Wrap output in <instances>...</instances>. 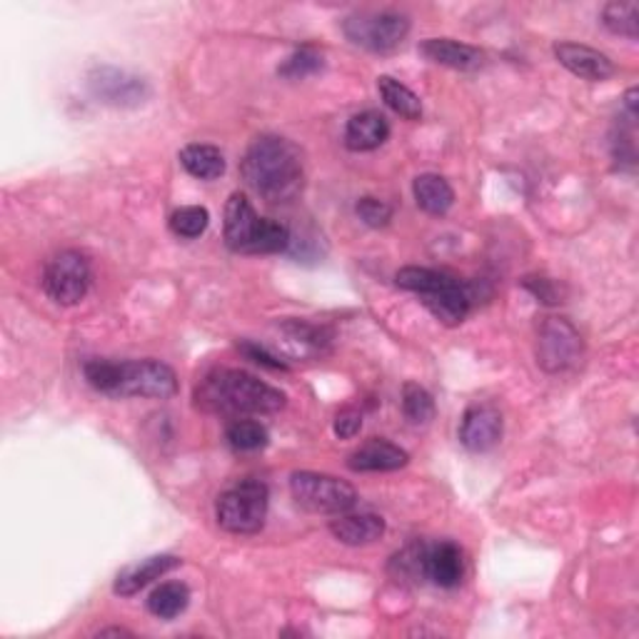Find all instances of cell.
<instances>
[{"mask_svg": "<svg viewBox=\"0 0 639 639\" xmlns=\"http://www.w3.org/2000/svg\"><path fill=\"white\" fill-rule=\"evenodd\" d=\"M110 635H116V637H133V632H128V629H123V627H110V629H100V632H98V637H110Z\"/></svg>", "mask_w": 639, "mask_h": 639, "instance_id": "d590c367", "label": "cell"}, {"mask_svg": "<svg viewBox=\"0 0 639 639\" xmlns=\"http://www.w3.org/2000/svg\"><path fill=\"white\" fill-rule=\"evenodd\" d=\"M422 58L430 63L453 68V71H480L485 65V53L480 48L468 46V43H457L450 38H427L420 43Z\"/></svg>", "mask_w": 639, "mask_h": 639, "instance_id": "4fadbf2b", "label": "cell"}, {"mask_svg": "<svg viewBox=\"0 0 639 639\" xmlns=\"http://www.w3.org/2000/svg\"><path fill=\"white\" fill-rule=\"evenodd\" d=\"M412 195L420 210H425L427 215H445L455 203V190L443 176H435V172H425V176L414 178Z\"/></svg>", "mask_w": 639, "mask_h": 639, "instance_id": "44dd1931", "label": "cell"}, {"mask_svg": "<svg viewBox=\"0 0 639 639\" xmlns=\"http://www.w3.org/2000/svg\"><path fill=\"white\" fill-rule=\"evenodd\" d=\"M226 245L232 253L270 255L285 253L292 245L290 228L278 220L261 218L243 193H232L226 205Z\"/></svg>", "mask_w": 639, "mask_h": 639, "instance_id": "277c9868", "label": "cell"}, {"mask_svg": "<svg viewBox=\"0 0 639 639\" xmlns=\"http://www.w3.org/2000/svg\"><path fill=\"white\" fill-rule=\"evenodd\" d=\"M285 393L263 383L261 377L236 367L213 370L195 387V405L213 414H273L285 408Z\"/></svg>", "mask_w": 639, "mask_h": 639, "instance_id": "7a4b0ae2", "label": "cell"}, {"mask_svg": "<svg viewBox=\"0 0 639 639\" xmlns=\"http://www.w3.org/2000/svg\"><path fill=\"white\" fill-rule=\"evenodd\" d=\"M465 575V563L462 552L455 542H443L433 550H427L425 559V577L437 587H445V590H453L462 582Z\"/></svg>", "mask_w": 639, "mask_h": 639, "instance_id": "d6986e66", "label": "cell"}, {"mask_svg": "<svg viewBox=\"0 0 639 639\" xmlns=\"http://www.w3.org/2000/svg\"><path fill=\"white\" fill-rule=\"evenodd\" d=\"M525 288L534 292V298H540L542 302H547V305H557L559 300V288L555 280H547V278H527L525 280Z\"/></svg>", "mask_w": 639, "mask_h": 639, "instance_id": "e575fe53", "label": "cell"}, {"mask_svg": "<svg viewBox=\"0 0 639 639\" xmlns=\"http://www.w3.org/2000/svg\"><path fill=\"white\" fill-rule=\"evenodd\" d=\"M410 462V455L397 447L395 443H387L383 437L370 439V443L360 445L355 453L348 457V468L352 472H393L400 470Z\"/></svg>", "mask_w": 639, "mask_h": 639, "instance_id": "5bb4252c", "label": "cell"}, {"mask_svg": "<svg viewBox=\"0 0 639 639\" xmlns=\"http://www.w3.org/2000/svg\"><path fill=\"white\" fill-rule=\"evenodd\" d=\"M333 538L350 547H365L373 545L385 534V520L373 513H360V515H338V520L330 522Z\"/></svg>", "mask_w": 639, "mask_h": 639, "instance_id": "2e32d148", "label": "cell"}, {"mask_svg": "<svg viewBox=\"0 0 639 639\" xmlns=\"http://www.w3.org/2000/svg\"><path fill=\"white\" fill-rule=\"evenodd\" d=\"M188 604H190V590L183 582H166L155 587L153 594L148 598L150 615L158 619H176L188 610Z\"/></svg>", "mask_w": 639, "mask_h": 639, "instance_id": "cb8c5ba5", "label": "cell"}, {"mask_svg": "<svg viewBox=\"0 0 639 639\" xmlns=\"http://www.w3.org/2000/svg\"><path fill=\"white\" fill-rule=\"evenodd\" d=\"M538 365L547 373H565L582 358V338L567 317H545L538 327Z\"/></svg>", "mask_w": 639, "mask_h": 639, "instance_id": "9c48e42d", "label": "cell"}, {"mask_svg": "<svg viewBox=\"0 0 639 639\" xmlns=\"http://www.w3.org/2000/svg\"><path fill=\"white\" fill-rule=\"evenodd\" d=\"M180 166L197 180H215L226 172V155L205 143H190L180 150Z\"/></svg>", "mask_w": 639, "mask_h": 639, "instance_id": "7402d4cb", "label": "cell"}, {"mask_svg": "<svg viewBox=\"0 0 639 639\" xmlns=\"http://www.w3.org/2000/svg\"><path fill=\"white\" fill-rule=\"evenodd\" d=\"M93 282L91 261L77 250H63L46 265L43 273V290L58 305H77L88 296Z\"/></svg>", "mask_w": 639, "mask_h": 639, "instance_id": "ba28073f", "label": "cell"}, {"mask_svg": "<svg viewBox=\"0 0 639 639\" xmlns=\"http://www.w3.org/2000/svg\"><path fill=\"white\" fill-rule=\"evenodd\" d=\"M319 68H323V53H317L315 48L305 46L285 60L278 68V75L288 77V81H302V77L317 73Z\"/></svg>", "mask_w": 639, "mask_h": 639, "instance_id": "4dcf8cb0", "label": "cell"}, {"mask_svg": "<svg viewBox=\"0 0 639 639\" xmlns=\"http://www.w3.org/2000/svg\"><path fill=\"white\" fill-rule=\"evenodd\" d=\"M238 348H240V352H243L245 358L257 362V365H265V367H270V370H288V362L280 360L278 355H273V352L267 350V348H263V345H257V342H240Z\"/></svg>", "mask_w": 639, "mask_h": 639, "instance_id": "d6a6232c", "label": "cell"}, {"mask_svg": "<svg viewBox=\"0 0 639 639\" xmlns=\"http://www.w3.org/2000/svg\"><path fill=\"white\" fill-rule=\"evenodd\" d=\"M402 412L412 425H425L435 418L433 395L418 383H408L402 387Z\"/></svg>", "mask_w": 639, "mask_h": 639, "instance_id": "83f0119b", "label": "cell"}, {"mask_svg": "<svg viewBox=\"0 0 639 639\" xmlns=\"http://www.w3.org/2000/svg\"><path fill=\"white\" fill-rule=\"evenodd\" d=\"M345 36L373 53H390L410 33L408 15L395 11H362L342 23Z\"/></svg>", "mask_w": 639, "mask_h": 639, "instance_id": "52a82bcc", "label": "cell"}, {"mask_svg": "<svg viewBox=\"0 0 639 639\" xmlns=\"http://www.w3.org/2000/svg\"><path fill=\"white\" fill-rule=\"evenodd\" d=\"M390 137V123L377 110H365L348 120L345 128V145L355 153L377 150Z\"/></svg>", "mask_w": 639, "mask_h": 639, "instance_id": "e0dca14e", "label": "cell"}, {"mask_svg": "<svg viewBox=\"0 0 639 639\" xmlns=\"http://www.w3.org/2000/svg\"><path fill=\"white\" fill-rule=\"evenodd\" d=\"M355 210L360 215V220L365 222L370 228H385L387 222L393 220V207L387 205L385 201H379V197L373 195H365L360 197Z\"/></svg>", "mask_w": 639, "mask_h": 639, "instance_id": "1f68e13d", "label": "cell"}, {"mask_svg": "<svg viewBox=\"0 0 639 639\" xmlns=\"http://www.w3.org/2000/svg\"><path fill=\"white\" fill-rule=\"evenodd\" d=\"M602 23L604 28L615 36H625L629 40L637 38V23H639V5L632 0H612L602 8Z\"/></svg>", "mask_w": 639, "mask_h": 639, "instance_id": "484cf974", "label": "cell"}, {"mask_svg": "<svg viewBox=\"0 0 639 639\" xmlns=\"http://www.w3.org/2000/svg\"><path fill=\"white\" fill-rule=\"evenodd\" d=\"M395 282H397V288L410 290V292H414V296H427V292L447 288V285L455 282V278L447 273L430 270V267L410 265V267H402V270H397Z\"/></svg>", "mask_w": 639, "mask_h": 639, "instance_id": "d4e9b609", "label": "cell"}, {"mask_svg": "<svg viewBox=\"0 0 639 639\" xmlns=\"http://www.w3.org/2000/svg\"><path fill=\"white\" fill-rule=\"evenodd\" d=\"M240 172L248 188L267 205L296 201L305 185V168L298 145L280 135L257 137L240 162Z\"/></svg>", "mask_w": 639, "mask_h": 639, "instance_id": "6da1fadb", "label": "cell"}, {"mask_svg": "<svg viewBox=\"0 0 639 639\" xmlns=\"http://www.w3.org/2000/svg\"><path fill=\"white\" fill-rule=\"evenodd\" d=\"M267 439H270L267 427L255 420H236L228 427V443H230L232 450H238V453L263 450V447L267 445Z\"/></svg>", "mask_w": 639, "mask_h": 639, "instance_id": "4316f807", "label": "cell"}, {"mask_svg": "<svg viewBox=\"0 0 639 639\" xmlns=\"http://www.w3.org/2000/svg\"><path fill=\"white\" fill-rule=\"evenodd\" d=\"M207 226H210V213L201 205H185L170 215V230L176 232L178 238H201Z\"/></svg>", "mask_w": 639, "mask_h": 639, "instance_id": "f1b7e54d", "label": "cell"}, {"mask_svg": "<svg viewBox=\"0 0 639 639\" xmlns=\"http://www.w3.org/2000/svg\"><path fill=\"white\" fill-rule=\"evenodd\" d=\"M93 390L108 397H158L168 400L178 393V377L158 360H91L83 367Z\"/></svg>", "mask_w": 639, "mask_h": 639, "instance_id": "3957f363", "label": "cell"}, {"mask_svg": "<svg viewBox=\"0 0 639 639\" xmlns=\"http://www.w3.org/2000/svg\"><path fill=\"white\" fill-rule=\"evenodd\" d=\"M88 88L100 103L116 108H135L150 98L148 81H143L141 75L118 71V68L108 65L95 68L88 75Z\"/></svg>", "mask_w": 639, "mask_h": 639, "instance_id": "30bf717a", "label": "cell"}, {"mask_svg": "<svg viewBox=\"0 0 639 639\" xmlns=\"http://www.w3.org/2000/svg\"><path fill=\"white\" fill-rule=\"evenodd\" d=\"M290 492L302 509L315 515H342L358 505L355 487L333 474L292 472Z\"/></svg>", "mask_w": 639, "mask_h": 639, "instance_id": "8992f818", "label": "cell"}, {"mask_svg": "<svg viewBox=\"0 0 639 639\" xmlns=\"http://www.w3.org/2000/svg\"><path fill=\"white\" fill-rule=\"evenodd\" d=\"M362 430V414L355 408H345L338 412V418H335V435L340 439H352L355 435H360Z\"/></svg>", "mask_w": 639, "mask_h": 639, "instance_id": "836d02e7", "label": "cell"}, {"mask_svg": "<svg viewBox=\"0 0 639 639\" xmlns=\"http://www.w3.org/2000/svg\"><path fill=\"white\" fill-rule=\"evenodd\" d=\"M270 492L261 480H243L222 492L215 505V517L226 532L255 534L263 530Z\"/></svg>", "mask_w": 639, "mask_h": 639, "instance_id": "5b68a950", "label": "cell"}, {"mask_svg": "<svg viewBox=\"0 0 639 639\" xmlns=\"http://www.w3.org/2000/svg\"><path fill=\"white\" fill-rule=\"evenodd\" d=\"M503 439V414L492 405H472L462 414L460 443L470 453H487Z\"/></svg>", "mask_w": 639, "mask_h": 639, "instance_id": "7c38bea8", "label": "cell"}, {"mask_svg": "<svg viewBox=\"0 0 639 639\" xmlns=\"http://www.w3.org/2000/svg\"><path fill=\"white\" fill-rule=\"evenodd\" d=\"M552 53H555L559 65L567 68L572 75L582 77V81L602 83L615 75V63H612L604 53H600V50L582 46V43H569V40L555 43Z\"/></svg>", "mask_w": 639, "mask_h": 639, "instance_id": "8fae6325", "label": "cell"}, {"mask_svg": "<svg viewBox=\"0 0 639 639\" xmlns=\"http://www.w3.org/2000/svg\"><path fill=\"white\" fill-rule=\"evenodd\" d=\"M280 335H282V345L290 350V355L296 358L323 355L327 345H330V335H327L323 327L302 323V319H288V323H280Z\"/></svg>", "mask_w": 639, "mask_h": 639, "instance_id": "ffe728a7", "label": "cell"}, {"mask_svg": "<svg viewBox=\"0 0 639 639\" xmlns=\"http://www.w3.org/2000/svg\"><path fill=\"white\" fill-rule=\"evenodd\" d=\"M422 305H425L430 313H433L439 323L447 327L460 325L465 317L470 315V292L465 290V285L460 280H455L447 285L443 290L427 292V296H420Z\"/></svg>", "mask_w": 639, "mask_h": 639, "instance_id": "ac0fdd59", "label": "cell"}, {"mask_svg": "<svg viewBox=\"0 0 639 639\" xmlns=\"http://www.w3.org/2000/svg\"><path fill=\"white\" fill-rule=\"evenodd\" d=\"M425 559H427L425 547L410 545L393 557L390 572L397 577V580H420V577H425Z\"/></svg>", "mask_w": 639, "mask_h": 639, "instance_id": "f546056e", "label": "cell"}, {"mask_svg": "<svg viewBox=\"0 0 639 639\" xmlns=\"http://www.w3.org/2000/svg\"><path fill=\"white\" fill-rule=\"evenodd\" d=\"M377 91L379 98L385 100V106L405 120H420L422 118V103L408 85L395 81L393 75H379L377 77Z\"/></svg>", "mask_w": 639, "mask_h": 639, "instance_id": "603a6c76", "label": "cell"}, {"mask_svg": "<svg viewBox=\"0 0 639 639\" xmlns=\"http://www.w3.org/2000/svg\"><path fill=\"white\" fill-rule=\"evenodd\" d=\"M180 567V559L172 555H155V557H145L141 563L128 565L123 572L116 577L113 592L120 594V598H133L141 590H145L150 582L160 580L162 575H168L170 569Z\"/></svg>", "mask_w": 639, "mask_h": 639, "instance_id": "9a60e30c", "label": "cell"}]
</instances>
